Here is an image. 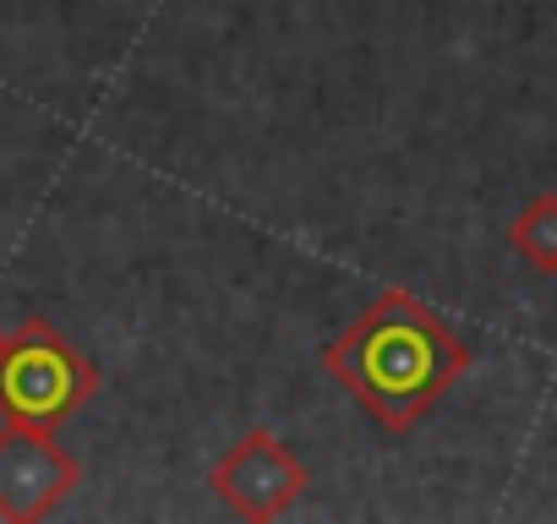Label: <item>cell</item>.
<instances>
[{"label": "cell", "mask_w": 557, "mask_h": 524, "mask_svg": "<svg viewBox=\"0 0 557 524\" xmlns=\"http://www.w3.org/2000/svg\"><path fill=\"white\" fill-rule=\"evenodd\" d=\"M0 345H7V334H0Z\"/></svg>", "instance_id": "cell-6"}, {"label": "cell", "mask_w": 557, "mask_h": 524, "mask_svg": "<svg viewBox=\"0 0 557 524\" xmlns=\"http://www.w3.org/2000/svg\"><path fill=\"white\" fill-rule=\"evenodd\" d=\"M508 246L530 262L535 274H557V191H541L519 208V219L508 229Z\"/></svg>", "instance_id": "cell-5"}, {"label": "cell", "mask_w": 557, "mask_h": 524, "mask_svg": "<svg viewBox=\"0 0 557 524\" xmlns=\"http://www.w3.org/2000/svg\"><path fill=\"white\" fill-rule=\"evenodd\" d=\"M99 394V366L45 317L0 345V415L23 426H61Z\"/></svg>", "instance_id": "cell-2"}, {"label": "cell", "mask_w": 557, "mask_h": 524, "mask_svg": "<svg viewBox=\"0 0 557 524\" xmlns=\"http://www.w3.org/2000/svg\"><path fill=\"white\" fill-rule=\"evenodd\" d=\"M312 486L307 459L273 432H246L219 464H213V491L251 524L285 519Z\"/></svg>", "instance_id": "cell-3"}, {"label": "cell", "mask_w": 557, "mask_h": 524, "mask_svg": "<svg viewBox=\"0 0 557 524\" xmlns=\"http://www.w3.org/2000/svg\"><path fill=\"white\" fill-rule=\"evenodd\" d=\"M83 481V464L72 448L55 442L50 426H0V519H50Z\"/></svg>", "instance_id": "cell-4"}, {"label": "cell", "mask_w": 557, "mask_h": 524, "mask_svg": "<svg viewBox=\"0 0 557 524\" xmlns=\"http://www.w3.org/2000/svg\"><path fill=\"white\" fill-rule=\"evenodd\" d=\"M329 372L339 388L383 426V432H410L421 426L437 399L470 372V345L410 290H383L334 345H329Z\"/></svg>", "instance_id": "cell-1"}]
</instances>
